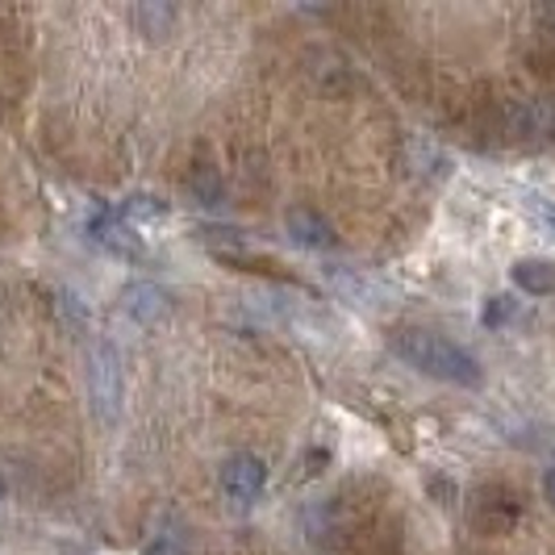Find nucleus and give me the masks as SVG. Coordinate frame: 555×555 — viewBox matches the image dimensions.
I'll list each match as a JSON object with an SVG mask.
<instances>
[{
  "label": "nucleus",
  "instance_id": "nucleus-10",
  "mask_svg": "<svg viewBox=\"0 0 555 555\" xmlns=\"http://www.w3.org/2000/svg\"><path fill=\"white\" fill-rule=\"evenodd\" d=\"M193 193L201 196V205H218L222 201V184L214 176H201V180L193 176Z\"/></svg>",
  "mask_w": 555,
  "mask_h": 555
},
{
  "label": "nucleus",
  "instance_id": "nucleus-6",
  "mask_svg": "<svg viewBox=\"0 0 555 555\" xmlns=\"http://www.w3.org/2000/svg\"><path fill=\"white\" fill-rule=\"evenodd\" d=\"M121 306L130 318H139V322H159L167 309V297L159 284H151V280H134V284H126V293H121Z\"/></svg>",
  "mask_w": 555,
  "mask_h": 555
},
{
  "label": "nucleus",
  "instance_id": "nucleus-12",
  "mask_svg": "<svg viewBox=\"0 0 555 555\" xmlns=\"http://www.w3.org/2000/svg\"><path fill=\"white\" fill-rule=\"evenodd\" d=\"M543 498H547L555 505V464L547 468V473H543Z\"/></svg>",
  "mask_w": 555,
  "mask_h": 555
},
{
  "label": "nucleus",
  "instance_id": "nucleus-1",
  "mask_svg": "<svg viewBox=\"0 0 555 555\" xmlns=\"http://www.w3.org/2000/svg\"><path fill=\"white\" fill-rule=\"evenodd\" d=\"M397 356L410 363L414 372L430 376V380H443L455 389H480L485 385V367L476 360L468 347L451 343L435 331H401L392 338Z\"/></svg>",
  "mask_w": 555,
  "mask_h": 555
},
{
  "label": "nucleus",
  "instance_id": "nucleus-4",
  "mask_svg": "<svg viewBox=\"0 0 555 555\" xmlns=\"http://www.w3.org/2000/svg\"><path fill=\"white\" fill-rule=\"evenodd\" d=\"M284 225H288V238L306 250H326L331 247V238H334L331 222H326L318 209H288Z\"/></svg>",
  "mask_w": 555,
  "mask_h": 555
},
{
  "label": "nucleus",
  "instance_id": "nucleus-5",
  "mask_svg": "<svg viewBox=\"0 0 555 555\" xmlns=\"http://www.w3.org/2000/svg\"><path fill=\"white\" fill-rule=\"evenodd\" d=\"M92 238H96L105 250H113V255H121V259H134V255H142L134 230L121 222L117 214H96V218H92Z\"/></svg>",
  "mask_w": 555,
  "mask_h": 555
},
{
  "label": "nucleus",
  "instance_id": "nucleus-9",
  "mask_svg": "<svg viewBox=\"0 0 555 555\" xmlns=\"http://www.w3.org/2000/svg\"><path fill=\"white\" fill-rule=\"evenodd\" d=\"M514 318V297H489V306H485V326H501V322H509Z\"/></svg>",
  "mask_w": 555,
  "mask_h": 555
},
{
  "label": "nucleus",
  "instance_id": "nucleus-11",
  "mask_svg": "<svg viewBox=\"0 0 555 555\" xmlns=\"http://www.w3.org/2000/svg\"><path fill=\"white\" fill-rule=\"evenodd\" d=\"M130 214H134V218H164L167 209L164 205H155L151 196H134V201L126 205V218H130Z\"/></svg>",
  "mask_w": 555,
  "mask_h": 555
},
{
  "label": "nucleus",
  "instance_id": "nucleus-3",
  "mask_svg": "<svg viewBox=\"0 0 555 555\" xmlns=\"http://www.w3.org/2000/svg\"><path fill=\"white\" fill-rule=\"evenodd\" d=\"M263 485H268V464L259 460V455H230L222 468V489L230 501H238V505H250V501L263 493Z\"/></svg>",
  "mask_w": 555,
  "mask_h": 555
},
{
  "label": "nucleus",
  "instance_id": "nucleus-2",
  "mask_svg": "<svg viewBox=\"0 0 555 555\" xmlns=\"http://www.w3.org/2000/svg\"><path fill=\"white\" fill-rule=\"evenodd\" d=\"M88 401L92 414L101 422H117L121 417V401H126V372H121V356L113 343H92L88 347Z\"/></svg>",
  "mask_w": 555,
  "mask_h": 555
},
{
  "label": "nucleus",
  "instance_id": "nucleus-8",
  "mask_svg": "<svg viewBox=\"0 0 555 555\" xmlns=\"http://www.w3.org/2000/svg\"><path fill=\"white\" fill-rule=\"evenodd\" d=\"M130 22L146 34V38H164L171 22H176V9L171 4H134L130 9Z\"/></svg>",
  "mask_w": 555,
  "mask_h": 555
},
{
  "label": "nucleus",
  "instance_id": "nucleus-13",
  "mask_svg": "<svg viewBox=\"0 0 555 555\" xmlns=\"http://www.w3.org/2000/svg\"><path fill=\"white\" fill-rule=\"evenodd\" d=\"M0 501H4V480H0Z\"/></svg>",
  "mask_w": 555,
  "mask_h": 555
},
{
  "label": "nucleus",
  "instance_id": "nucleus-7",
  "mask_svg": "<svg viewBox=\"0 0 555 555\" xmlns=\"http://www.w3.org/2000/svg\"><path fill=\"white\" fill-rule=\"evenodd\" d=\"M509 276H514V284H518L527 297H552L555 293V263L552 259H518Z\"/></svg>",
  "mask_w": 555,
  "mask_h": 555
}]
</instances>
